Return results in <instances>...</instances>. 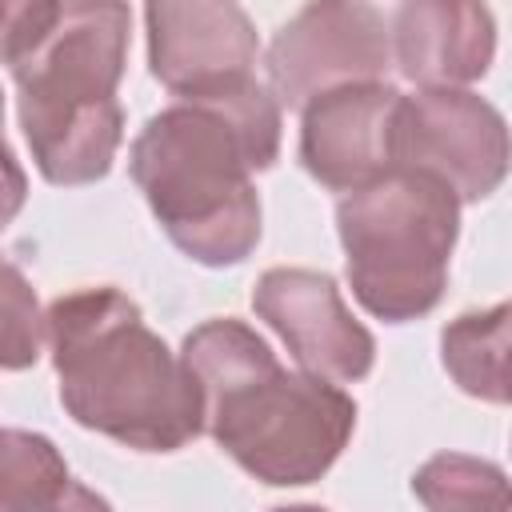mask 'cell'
<instances>
[{
	"label": "cell",
	"mask_w": 512,
	"mask_h": 512,
	"mask_svg": "<svg viewBox=\"0 0 512 512\" xmlns=\"http://www.w3.org/2000/svg\"><path fill=\"white\" fill-rule=\"evenodd\" d=\"M0 120H4V92H0Z\"/></svg>",
	"instance_id": "cell-18"
},
{
	"label": "cell",
	"mask_w": 512,
	"mask_h": 512,
	"mask_svg": "<svg viewBox=\"0 0 512 512\" xmlns=\"http://www.w3.org/2000/svg\"><path fill=\"white\" fill-rule=\"evenodd\" d=\"M64 0H0V64L28 56L40 36L56 24Z\"/></svg>",
	"instance_id": "cell-16"
},
{
	"label": "cell",
	"mask_w": 512,
	"mask_h": 512,
	"mask_svg": "<svg viewBox=\"0 0 512 512\" xmlns=\"http://www.w3.org/2000/svg\"><path fill=\"white\" fill-rule=\"evenodd\" d=\"M388 36L400 76L420 88L476 84L496 56L488 0H400Z\"/></svg>",
	"instance_id": "cell-11"
},
{
	"label": "cell",
	"mask_w": 512,
	"mask_h": 512,
	"mask_svg": "<svg viewBox=\"0 0 512 512\" xmlns=\"http://www.w3.org/2000/svg\"><path fill=\"white\" fill-rule=\"evenodd\" d=\"M128 36V0H64L40 44L12 64L20 128L48 184H96L112 172Z\"/></svg>",
	"instance_id": "cell-4"
},
{
	"label": "cell",
	"mask_w": 512,
	"mask_h": 512,
	"mask_svg": "<svg viewBox=\"0 0 512 512\" xmlns=\"http://www.w3.org/2000/svg\"><path fill=\"white\" fill-rule=\"evenodd\" d=\"M72 472L44 432L0 428V508H60L72 504Z\"/></svg>",
	"instance_id": "cell-13"
},
{
	"label": "cell",
	"mask_w": 512,
	"mask_h": 512,
	"mask_svg": "<svg viewBox=\"0 0 512 512\" xmlns=\"http://www.w3.org/2000/svg\"><path fill=\"white\" fill-rule=\"evenodd\" d=\"M352 296L384 324L428 316L448 288L460 236L456 192L420 168H388L336 204Z\"/></svg>",
	"instance_id": "cell-5"
},
{
	"label": "cell",
	"mask_w": 512,
	"mask_h": 512,
	"mask_svg": "<svg viewBox=\"0 0 512 512\" xmlns=\"http://www.w3.org/2000/svg\"><path fill=\"white\" fill-rule=\"evenodd\" d=\"M24 200H28V176L16 160V152L4 144L0 148V232L20 216Z\"/></svg>",
	"instance_id": "cell-17"
},
{
	"label": "cell",
	"mask_w": 512,
	"mask_h": 512,
	"mask_svg": "<svg viewBox=\"0 0 512 512\" xmlns=\"http://www.w3.org/2000/svg\"><path fill=\"white\" fill-rule=\"evenodd\" d=\"M416 500L428 508H504L508 484L492 460H476L464 452H440L412 476Z\"/></svg>",
	"instance_id": "cell-14"
},
{
	"label": "cell",
	"mask_w": 512,
	"mask_h": 512,
	"mask_svg": "<svg viewBox=\"0 0 512 512\" xmlns=\"http://www.w3.org/2000/svg\"><path fill=\"white\" fill-rule=\"evenodd\" d=\"M264 68L272 96L288 108L340 84L384 80L392 68L388 20L372 0H308L276 28Z\"/></svg>",
	"instance_id": "cell-7"
},
{
	"label": "cell",
	"mask_w": 512,
	"mask_h": 512,
	"mask_svg": "<svg viewBox=\"0 0 512 512\" xmlns=\"http://www.w3.org/2000/svg\"><path fill=\"white\" fill-rule=\"evenodd\" d=\"M508 328L512 308L500 300L484 312H464L440 332V360L460 392L484 404H508Z\"/></svg>",
	"instance_id": "cell-12"
},
{
	"label": "cell",
	"mask_w": 512,
	"mask_h": 512,
	"mask_svg": "<svg viewBox=\"0 0 512 512\" xmlns=\"http://www.w3.org/2000/svg\"><path fill=\"white\" fill-rule=\"evenodd\" d=\"M180 360L200 388L204 432L260 484H316L356 432V400L312 372H288L244 320H204Z\"/></svg>",
	"instance_id": "cell-2"
},
{
	"label": "cell",
	"mask_w": 512,
	"mask_h": 512,
	"mask_svg": "<svg viewBox=\"0 0 512 512\" xmlns=\"http://www.w3.org/2000/svg\"><path fill=\"white\" fill-rule=\"evenodd\" d=\"M64 412L124 448L176 452L204 432L200 388L180 352L120 288H76L44 312Z\"/></svg>",
	"instance_id": "cell-3"
},
{
	"label": "cell",
	"mask_w": 512,
	"mask_h": 512,
	"mask_svg": "<svg viewBox=\"0 0 512 512\" xmlns=\"http://www.w3.org/2000/svg\"><path fill=\"white\" fill-rule=\"evenodd\" d=\"M148 68L172 96H208L252 80L256 24L236 0H144Z\"/></svg>",
	"instance_id": "cell-8"
},
{
	"label": "cell",
	"mask_w": 512,
	"mask_h": 512,
	"mask_svg": "<svg viewBox=\"0 0 512 512\" xmlns=\"http://www.w3.org/2000/svg\"><path fill=\"white\" fill-rule=\"evenodd\" d=\"M280 156V100L240 80L208 96H176L128 148V172L164 236L204 268H232L260 244L252 176Z\"/></svg>",
	"instance_id": "cell-1"
},
{
	"label": "cell",
	"mask_w": 512,
	"mask_h": 512,
	"mask_svg": "<svg viewBox=\"0 0 512 512\" xmlns=\"http://www.w3.org/2000/svg\"><path fill=\"white\" fill-rule=\"evenodd\" d=\"M44 352V312L28 276L0 256V368L24 372Z\"/></svg>",
	"instance_id": "cell-15"
},
{
	"label": "cell",
	"mask_w": 512,
	"mask_h": 512,
	"mask_svg": "<svg viewBox=\"0 0 512 512\" xmlns=\"http://www.w3.org/2000/svg\"><path fill=\"white\" fill-rule=\"evenodd\" d=\"M252 308L288 344L292 360L312 376L356 384L376 364L372 332L348 312L328 272L268 268L252 288Z\"/></svg>",
	"instance_id": "cell-9"
},
{
	"label": "cell",
	"mask_w": 512,
	"mask_h": 512,
	"mask_svg": "<svg viewBox=\"0 0 512 512\" xmlns=\"http://www.w3.org/2000/svg\"><path fill=\"white\" fill-rule=\"evenodd\" d=\"M392 164L440 176L460 204L488 200L508 172V124L496 104L468 88L400 92Z\"/></svg>",
	"instance_id": "cell-6"
},
{
	"label": "cell",
	"mask_w": 512,
	"mask_h": 512,
	"mask_svg": "<svg viewBox=\"0 0 512 512\" xmlns=\"http://www.w3.org/2000/svg\"><path fill=\"white\" fill-rule=\"evenodd\" d=\"M400 88L388 80L340 84L300 112V164L328 192H352L392 164V120Z\"/></svg>",
	"instance_id": "cell-10"
}]
</instances>
